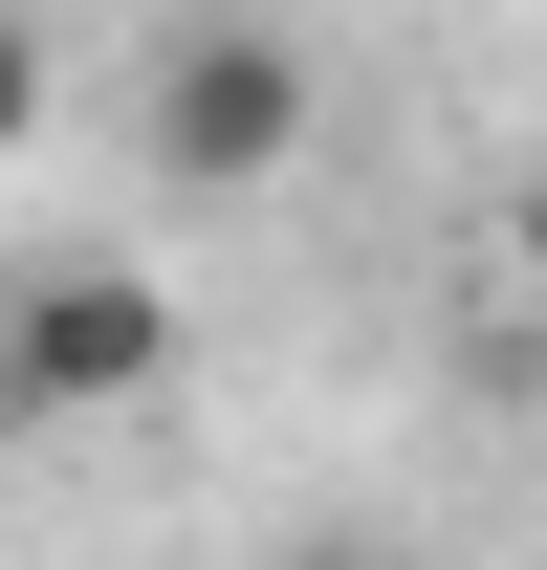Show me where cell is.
I'll use <instances>...</instances> for the list:
<instances>
[{"mask_svg":"<svg viewBox=\"0 0 547 570\" xmlns=\"http://www.w3.org/2000/svg\"><path fill=\"white\" fill-rule=\"evenodd\" d=\"M504 264H526V307H547V154L504 176Z\"/></svg>","mask_w":547,"mask_h":570,"instance_id":"cell-4","label":"cell"},{"mask_svg":"<svg viewBox=\"0 0 547 570\" xmlns=\"http://www.w3.org/2000/svg\"><path fill=\"white\" fill-rule=\"evenodd\" d=\"M22 417H44V395H22V285H0V439H22Z\"/></svg>","mask_w":547,"mask_h":570,"instance_id":"cell-5","label":"cell"},{"mask_svg":"<svg viewBox=\"0 0 547 570\" xmlns=\"http://www.w3.org/2000/svg\"><path fill=\"white\" fill-rule=\"evenodd\" d=\"M153 373H176V285H132V264H44L22 285V395L44 417H132Z\"/></svg>","mask_w":547,"mask_h":570,"instance_id":"cell-2","label":"cell"},{"mask_svg":"<svg viewBox=\"0 0 547 570\" xmlns=\"http://www.w3.org/2000/svg\"><path fill=\"white\" fill-rule=\"evenodd\" d=\"M44 132V22H22V0H0V154Z\"/></svg>","mask_w":547,"mask_h":570,"instance_id":"cell-3","label":"cell"},{"mask_svg":"<svg viewBox=\"0 0 547 570\" xmlns=\"http://www.w3.org/2000/svg\"><path fill=\"white\" fill-rule=\"evenodd\" d=\"M307 45L285 22H176L153 45V110H132V154L176 176V198H263V176H307Z\"/></svg>","mask_w":547,"mask_h":570,"instance_id":"cell-1","label":"cell"}]
</instances>
